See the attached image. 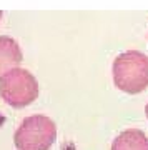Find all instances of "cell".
<instances>
[{
	"label": "cell",
	"mask_w": 148,
	"mask_h": 150,
	"mask_svg": "<svg viewBox=\"0 0 148 150\" xmlns=\"http://www.w3.org/2000/svg\"><path fill=\"white\" fill-rule=\"evenodd\" d=\"M111 150H148V137L138 129L123 130L113 140Z\"/></svg>",
	"instance_id": "5"
},
{
	"label": "cell",
	"mask_w": 148,
	"mask_h": 150,
	"mask_svg": "<svg viewBox=\"0 0 148 150\" xmlns=\"http://www.w3.org/2000/svg\"><path fill=\"white\" fill-rule=\"evenodd\" d=\"M0 97L13 108H23L38 97V82L28 70L12 69L0 79Z\"/></svg>",
	"instance_id": "3"
},
{
	"label": "cell",
	"mask_w": 148,
	"mask_h": 150,
	"mask_svg": "<svg viewBox=\"0 0 148 150\" xmlns=\"http://www.w3.org/2000/svg\"><path fill=\"white\" fill-rule=\"evenodd\" d=\"M147 117H148V105H147Z\"/></svg>",
	"instance_id": "6"
},
{
	"label": "cell",
	"mask_w": 148,
	"mask_h": 150,
	"mask_svg": "<svg viewBox=\"0 0 148 150\" xmlns=\"http://www.w3.org/2000/svg\"><path fill=\"white\" fill-rule=\"evenodd\" d=\"M57 140V125L45 115H30L15 130V147L18 150H50Z\"/></svg>",
	"instance_id": "2"
},
{
	"label": "cell",
	"mask_w": 148,
	"mask_h": 150,
	"mask_svg": "<svg viewBox=\"0 0 148 150\" xmlns=\"http://www.w3.org/2000/svg\"><path fill=\"white\" fill-rule=\"evenodd\" d=\"M0 18H2V12H0Z\"/></svg>",
	"instance_id": "7"
},
{
	"label": "cell",
	"mask_w": 148,
	"mask_h": 150,
	"mask_svg": "<svg viewBox=\"0 0 148 150\" xmlns=\"http://www.w3.org/2000/svg\"><path fill=\"white\" fill-rule=\"evenodd\" d=\"M22 59L23 54L15 38L8 35H0V79L12 69H17Z\"/></svg>",
	"instance_id": "4"
},
{
	"label": "cell",
	"mask_w": 148,
	"mask_h": 150,
	"mask_svg": "<svg viewBox=\"0 0 148 150\" xmlns=\"http://www.w3.org/2000/svg\"><path fill=\"white\" fill-rule=\"evenodd\" d=\"M113 82L125 93H140L148 87V57L137 50H127L113 62Z\"/></svg>",
	"instance_id": "1"
}]
</instances>
